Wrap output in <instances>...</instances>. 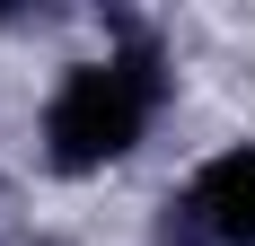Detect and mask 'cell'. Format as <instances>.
I'll list each match as a JSON object with an SVG mask.
<instances>
[{
	"label": "cell",
	"mask_w": 255,
	"mask_h": 246,
	"mask_svg": "<svg viewBox=\"0 0 255 246\" xmlns=\"http://www.w3.org/2000/svg\"><path fill=\"white\" fill-rule=\"evenodd\" d=\"M158 106H167V71H158L150 35H132L106 62H71L53 79V97H44V158L62 176H97V167H115V158L141 149Z\"/></svg>",
	"instance_id": "1"
},
{
	"label": "cell",
	"mask_w": 255,
	"mask_h": 246,
	"mask_svg": "<svg viewBox=\"0 0 255 246\" xmlns=\"http://www.w3.org/2000/svg\"><path fill=\"white\" fill-rule=\"evenodd\" d=\"M167 211H176L203 246H255V141L203 158V167H194V185H185Z\"/></svg>",
	"instance_id": "2"
},
{
	"label": "cell",
	"mask_w": 255,
	"mask_h": 246,
	"mask_svg": "<svg viewBox=\"0 0 255 246\" xmlns=\"http://www.w3.org/2000/svg\"><path fill=\"white\" fill-rule=\"evenodd\" d=\"M0 26H9V18H0Z\"/></svg>",
	"instance_id": "3"
}]
</instances>
